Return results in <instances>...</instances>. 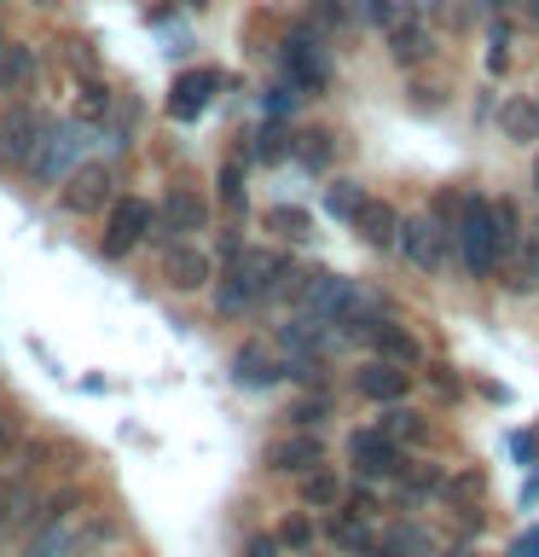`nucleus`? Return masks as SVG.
I'll list each match as a JSON object with an SVG mask.
<instances>
[{
  "label": "nucleus",
  "mask_w": 539,
  "mask_h": 557,
  "mask_svg": "<svg viewBox=\"0 0 539 557\" xmlns=\"http://www.w3.org/2000/svg\"><path fill=\"white\" fill-rule=\"evenodd\" d=\"M435 221L447 226V238H459V256H464V268L487 278L499 268V244H493V203L487 198H459V191H447L441 209H435Z\"/></svg>",
  "instance_id": "f257e3e1"
},
{
  "label": "nucleus",
  "mask_w": 539,
  "mask_h": 557,
  "mask_svg": "<svg viewBox=\"0 0 539 557\" xmlns=\"http://www.w3.org/2000/svg\"><path fill=\"white\" fill-rule=\"evenodd\" d=\"M82 146H87V122H59V128H52L47 122V134H41V146H35V157H29V174L41 186H59L70 169H76V157H82Z\"/></svg>",
  "instance_id": "f03ea898"
},
{
  "label": "nucleus",
  "mask_w": 539,
  "mask_h": 557,
  "mask_svg": "<svg viewBox=\"0 0 539 557\" xmlns=\"http://www.w3.org/2000/svg\"><path fill=\"white\" fill-rule=\"evenodd\" d=\"M41 134H47V116L35 104H12L7 122H0V169H24L35 146H41Z\"/></svg>",
  "instance_id": "7ed1b4c3"
},
{
  "label": "nucleus",
  "mask_w": 539,
  "mask_h": 557,
  "mask_svg": "<svg viewBox=\"0 0 539 557\" xmlns=\"http://www.w3.org/2000/svg\"><path fill=\"white\" fill-rule=\"evenodd\" d=\"M348 465H354L365 482H383V476H400V470H406V465H400V447L377 424L348 435Z\"/></svg>",
  "instance_id": "20e7f679"
},
{
  "label": "nucleus",
  "mask_w": 539,
  "mask_h": 557,
  "mask_svg": "<svg viewBox=\"0 0 539 557\" xmlns=\"http://www.w3.org/2000/svg\"><path fill=\"white\" fill-rule=\"evenodd\" d=\"M151 226H156V209L146 198H116L111 221H104V256H128Z\"/></svg>",
  "instance_id": "39448f33"
},
{
  "label": "nucleus",
  "mask_w": 539,
  "mask_h": 557,
  "mask_svg": "<svg viewBox=\"0 0 539 557\" xmlns=\"http://www.w3.org/2000/svg\"><path fill=\"white\" fill-rule=\"evenodd\" d=\"M394 244L406 250L412 268H424V273L447 268V226L435 221V215H417V221H406V226L394 233Z\"/></svg>",
  "instance_id": "423d86ee"
},
{
  "label": "nucleus",
  "mask_w": 539,
  "mask_h": 557,
  "mask_svg": "<svg viewBox=\"0 0 539 557\" xmlns=\"http://www.w3.org/2000/svg\"><path fill=\"white\" fill-rule=\"evenodd\" d=\"M354 296L342 273H302V290H296V313H313V320H337V308Z\"/></svg>",
  "instance_id": "0eeeda50"
},
{
  "label": "nucleus",
  "mask_w": 539,
  "mask_h": 557,
  "mask_svg": "<svg viewBox=\"0 0 539 557\" xmlns=\"http://www.w3.org/2000/svg\"><path fill=\"white\" fill-rule=\"evenodd\" d=\"M163 278L174 290H203L209 278H215V261L198 250V238H174L163 250Z\"/></svg>",
  "instance_id": "6e6552de"
},
{
  "label": "nucleus",
  "mask_w": 539,
  "mask_h": 557,
  "mask_svg": "<svg viewBox=\"0 0 539 557\" xmlns=\"http://www.w3.org/2000/svg\"><path fill=\"white\" fill-rule=\"evenodd\" d=\"M104 198H111V169L104 163H82L64 174V209L70 215H93V209H104Z\"/></svg>",
  "instance_id": "1a4fd4ad"
},
{
  "label": "nucleus",
  "mask_w": 539,
  "mask_h": 557,
  "mask_svg": "<svg viewBox=\"0 0 539 557\" xmlns=\"http://www.w3.org/2000/svg\"><path fill=\"white\" fill-rule=\"evenodd\" d=\"M156 226H163L168 238H191V233H203V226H209V203L191 186H174L163 198V209H156Z\"/></svg>",
  "instance_id": "9d476101"
},
{
  "label": "nucleus",
  "mask_w": 539,
  "mask_h": 557,
  "mask_svg": "<svg viewBox=\"0 0 539 557\" xmlns=\"http://www.w3.org/2000/svg\"><path fill=\"white\" fill-rule=\"evenodd\" d=\"M70 552H76V511H70V499H52V517L35 529L24 557H70Z\"/></svg>",
  "instance_id": "9b49d317"
},
{
  "label": "nucleus",
  "mask_w": 539,
  "mask_h": 557,
  "mask_svg": "<svg viewBox=\"0 0 539 557\" xmlns=\"http://www.w3.org/2000/svg\"><path fill=\"white\" fill-rule=\"evenodd\" d=\"M215 87H221L215 70H191V76H180V82L168 87V116H174V122L203 116V111H209V99H215Z\"/></svg>",
  "instance_id": "f8f14e48"
},
{
  "label": "nucleus",
  "mask_w": 539,
  "mask_h": 557,
  "mask_svg": "<svg viewBox=\"0 0 539 557\" xmlns=\"http://www.w3.org/2000/svg\"><path fill=\"white\" fill-rule=\"evenodd\" d=\"M267 465L273 470H313V465H325V442L319 435H278V442L267 447Z\"/></svg>",
  "instance_id": "ddd939ff"
},
{
  "label": "nucleus",
  "mask_w": 539,
  "mask_h": 557,
  "mask_svg": "<svg viewBox=\"0 0 539 557\" xmlns=\"http://www.w3.org/2000/svg\"><path fill=\"white\" fill-rule=\"evenodd\" d=\"M285 76H290V87H302V94H319L325 87V59H319V47H313L308 35H296V41L285 47Z\"/></svg>",
  "instance_id": "4468645a"
},
{
  "label": "nucleus",
  "mask_w": 539,
  "mask_h": 557,
  "mask_svg": "<svg viewBox=\"0 0 539 557\" xmlns=\"http://www.w3.org/2000/svg\"><path fill=\"white\" fill-rule=\"evenodd\" d=\"M354 383H360L365 400H400L412 389V372H406V366H394V360H372V366H360Z\"/></svg>",
  "instance_id": "2eb2a0df"
},
{
  "label": "nucleus",
  "mask_w": 539,
  "mask_h": 557,
  "mask_svg": "<svg viewBox=\"0 0 539 557\" xmlns=\"http://www.w3.org/2000/svg\"><path fill=\"white\" fill-rule=\"evenodd\" d=\"M233 377H238V383H250V389H273V383L285 377V360H278L273 348L250 343V348H238V360H233Z\"/></svg>",
  "instance_id": "dca6fc26"
},
{
  "label": "nucleus",
  "mask_w": 539,
  "mask_h": 557,
  "mask_svg": "<svg viewBox=\"0 0 539 557\" xmlns=\"http://www.w3.org/2000/svg\"><path fill=\"white\" fill-rule=\"evenodd\" d=\"M365 337H372L377 360H394V366H417V360H424V348L412 343V331H406V325H394V320H383V313H377V325L365 331Z\"/></svg>",
  "instance_id": "f3484780"
},
{
  "label": "nucleus",
  "mask_w": 539,
  "mask_h": 557,
  "mask_svg": "<svg viewBox=\"0 0 539 557\" xmlns=\"http://www.w3.org/2000/svg\"><path fill=\"white\" fill-rule=\"evenodd\" d=\"M348 226H354V233H360L365 244H377V250H389V244H394V233H400V215H394L389 203L365 198V203L354 209V221H348Z\"/></svg>",
  "instance_id": "a211bd4d"
},
{
  "label": "nucleus",
  "mask_w": 539,
  "mask_h": 557,
  "mask_svg": "<svg viewBox=\"0 0 539 557\" xmlns=\"http://www.w3.org/2000/svg\"><path fill=\"white\" fill-rule=\"evenodd\" d=\"M29 82H35V52L17 41H0V99L24 94Z\"/></svg>",
  "instance_id": "6ab92c4d"
},
{
  "label": "nucleus",
  "mask_w": 539,
  "mask_h": 557,
  "mask_svg": "<svg viewBox=\"0 0 539 557\" xmlns=\"http://www.w3.org/2000/svg\"><path fill=\"white\" fill-rule=\"evenodd\" d=\"M377 430L389 435L394 447H406V442H424V435H429V424H424V418H417V412H406L400 400H383V418H377Z\"/></svg>",
  "instance_id": "aec40b11"
},
{
  "label": "nucleus",
  "mask_w": 539,
  "mask_h": 557,
  "mask_svg": "<svg viewBox=\"0 0 539 557\" xmlns=\"http://www.w3.org/2000/svg\"><path fill=\"white\" fill-rule=\"evenodd\" d=\"M499 128H504V139H516V146H534L539 139V104L534 99H511L499 111Z\"/></svg>",
  "instance_id": "412c9836"
},
{
  "label": "nucleus",
  "mask_w": 539,
  "mask_h": 557,
  "mask_svg": "<svg viewBox=\"0 0 539 557\" xmlns=\"http://www.w3.org/2000/svg\"><path fill=\"white\" fill-rule=\"evenodd\" d=\"M302 499L313 505V511H337L342 505V482H337V470H302Z\"/></svg>",
  "instance_id": "4be33fe9"
},
{
  "label": "nucleus",
  "mask_w": 539,
  "mask_h": 557,
  "mask_svg": "<svg viewBox=\"0 0 539 557\" xmlns=\"http://www.w3.org/2000/svg\"><path fill=\"white\" fill-rule=\"evenodd\" d=\"M360 203H365V191H360L354 181H330V186H325V209H330L337 221H354Z\"/></svg>",
  "instance_id": "5701e85b"
},
{
  "label": "nucleus",
  "mask_w": 539,
  "mask_h": 557,
  "mask_svg": "<svg viewBox=\"0 0 539 557\" xmlns=\"http://www.w3.org/2000/svg\"><path fill=\"white\" fill-rule=\"evenodd\" d=\"M325 534L337 540V546H348V552H365V529H360L354 511H337V517L325 522Z\"/></svg>",
  "instance_id": "b1692460"
},
{
  "label": "nucleus",
  "mask_w": 539,
  "mask_h": 557,
  "mask_svg": "<svg viewBox=\"0 0 539 557\" xmlns=\"http://www.w3.org/2000/svg\"><path fill=\"white\" fill-rule=\"evenodd\" d=\"M278 546H285V552H308L313 546V522L308 517H285V522H278Z\"/></svg>",
  "instance_id": "393cba45"
},
{
  "label": "nucleus",
  "mask_w": 539,
  "mask_h": 557,
  "mask_svg": "<svg viewBox=\"0 0 539 557\" xmlns=\"http://www.w3.org/2000/svg\"><path fill=\"white\" fill-rule=\"evenodd\" d=\"M417 52H424V29H417V24H400V29H394V59L412 64Z\"/></svg>",
  "instance_id": "a878e982"
},
{
  "label": "nucleus",
  "mask_w": 539,
  "mask_h": 557,
  "mask_svg": "<svg viewBox=\"0 0 539 557\" xmlns=\"http://www.w3.org/2000/svg\"><path fill=\"white\" fill-rule=\"evenodd\" d=\"M267 226H273V233H290V238H302V233H308V215H302V209H273V215H267Z\"/></svg>",
  "instance_id": "bb28decb"
},
{
  "label": "nucleus",
  "mask_w": 539,
  "mask_h": 557,
  "mask_svg": "<svg viewBox=\"0 0 539 557\" xmlns=\"http://www.w3.org/2000/svg\"><path fill=\"white\" fill-rule=\"evenodd\" d=\"M111 111V94L104 87H87V99H82V122H93V116H104Z\"/></svg>",
  "instance_id": "cd10ccee"
},
{
  "label": "nucleus",
  "mask_w": 539,
  "mask_h": 557,
  "mask_svg": "<svg viewBox=\"0 0 539 557\" xmlns=\"http://www.w3.org/2000/svg\"><path fill=\"white\" fill-rule=\"evenodd\" d=\"M319 418H325V400H302V407L290 412V424H296V430H313Z\"/></svg>",
  "instance_id": "c85d7f7f"
},
{
  "label": "nucleus",
  "mask_w": 539,
  "mask_h": 557,
  "mask_svg": "<svg viewBox=\"0 0 539 557\" xmlns=\"http://www.w3.org/2000/svg\"><path fill=\"white\" fill-rule=\"evenodd\" d=\"M24 499H29L24 487H0V534H7V522H12V511H17Z\"/></svg>",
  "instance_id": "c756f323"
},
{
  "label": "nucleus",
  "mask_w": 539,
  "mask_h": 557,
  "mask_svg": "<svg viewBox=\"0 0 539 557\" xmlns=\"http://www.w3.org/2000/svg\"><path fill=\"white\" fill-rule=\"evenodd\" d=\"M243 198V186H238V163H226L221 169V203H238Z\"/></svg>",
  "instance_id": "7c9ffc66"
},
{
  "label": "nucleus",
  "mask_w": 539,
  "mask_h": 557,
  "mask_svg": "<svg viewBox=\"0 0 539 557\" xmlns=\"http://www.w3.org/2000/svg\"><path fill=\"white\" fill-rule=\"evenodd\" d=\"M308 163H325V134H308V146H302Z\"/></svg>",
  "instance_id": "2f4dec72"
},
{
  "label": "nucleus",
  "mask_w": 539,
  "mask_h": 557,
  "mask_svg": "<svg viewBox=\"0 0 539 557\" xmlns=\"http://www.w3.org/2000/svg\"><path fill=\"white\" fill-rule=\"evenodd\" d=\"M250 557H278V540H267V534H255V540H250Z\"/></svg>",
  "instance_id": "473e14b6"
},
{
  "label": "nucleus",
  "mask_w": 539,
  "mask_h": 557,
  "mask_svg": "<svg viewBox=\"0 0 539 557\" xmlns=\"http://www.w3.org/2000/svg\"><path fill=\"white\" fill-rule=\"evenodd\" d=\"M278 151H285V146H278V128H267V134H261V157H278Z\"/></svg>",
  "instance_id": "72a5a7b5"
},
{
  "label": "nucleus",
  "mask_w": 539,
  "mask_h": 557,
  "mask_svg": "<svg viewBox=\"0 0 539 557\" xmlns=\"http://www.w3.org/2000/svg\"><path fill=\"white\" fill-rule=\"evenodd\" d=\"M528 557H539V534H534V540H528Z\"/></svg>",
  "instance_id": "f704fd0d"
},
{
  "label": "nucleus",
  "mask_w": 539,
  "mask_h": 557,
  "mask_svg": "<svg viewBox=\"0 0 539 557\" xmlns=\"http://www.w3.org/2000/svg\"><path fill=\"white\" fill-rule=\"evenodd\" d=\"M365 557H394V552H365Z\"/></svg>",
  "instance_id": "c9c22d12"
},
{
  "label": "nucleus",
  "mask_w": 539,
  "mask_h": 557,
  "mask_svg": "<svg viewBox=\"0 0 539 557\" xmlns=\"http://www.w3.org/2000/svg\"><path fill=\"white\" fill-rule=\"evenodd\" d=\"M180 7H203V0H180Z\"/></svg>",
  "instance_id": "e433bc0d"
},
{
  "label": "nucleus",
  "mask_w": 539,
  "mask_h": 557,
  "mask_svg": "<svg viewBox=\"0 0 539 557\" xmlns=\"http://www.w3.org/2000/svg\"><path fill=\"white\" fill-rule=\"evenodd\" d=\"M35 7H52V0H35Z\"/></svg>",
  "instance_id": "4c0bfd02"
},
{
  "label": "nucleus",
  "mask_w": 539,
  "mask_h": 557,
  "mask_svg": "<svg viewBox=\"0 0 539 557\" xmlns=\"http://www.w3.org/2000/svg\"><path fill=\"white\" fill-rule=\"evenodd\" d=\"M534 181H539V163H534Z\"/></svg>",
  "instance_id": "58836bf2"
},
{
  "label": "nucleus",
  "mask_w": 539,
  "mask_h": 557,
  "mask_svg": "<svg viewBox=\"0 0 539 557\" xmlns=\"http://www.w3.org/2000/svg\"><path fill=\"white\" fill-rule=\"evenodd\" d=\"M0 41H7V29H0Z\"/></svg>",
  "instance_id": "ea45409f"
}]
</instances>
